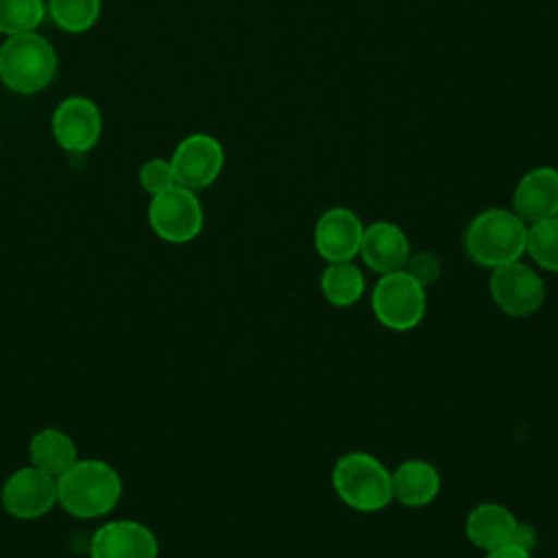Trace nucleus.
<instances>
[{
    "mask_svg": "<svg viewBox=\"0 0 558 558\" xmlns=\"http://www.w3.org/2000/svg\"><path fill=\"white\" fill-rule=\"evenodd\" d=\"M519 519L497 501L477 504L464 521V534L482 551L512 545L519 530Z\"/></svg>",
    "mask_w": 558,
    "mask_h": 558,
    "instance_id": "obj_15",
    "label": "nucleus"
},
{
    "mask_svg": "<svg viewBox=\"0 0 558 558\" xmlns=\"http://www.w3.org/2000/svg\"><path fill=\"white\" fill-rule=\"evenodd\" d=\"M122 497V477L105 460H76L57 477V504L76 519L109 514Z\"/></svg>",
    "mask_w": 558,
    "mask_h": 558,
    "instance_id": "obj_1",
    "label": "nucleus"
},
{
    "mask_svg": "<svg viewBox=\"0 0 558 558\" xmlns=\"http://www.w3.org/2000/svg\"><path fill=\"white\" fill-rule=\"evenodd\" d=\"M410 255V240L399 225L377 220L364 227L360 257L373 272L388 275L403 270Z\"/></svg>",
    "mask_w": 558,
    "mask_h": 558,
    "instance_id": "obj_13",
    "label": "nucleus"
},
{
    "mask_svg": "<svg viewBox=\"0 0 558 558\" xmlns=\"http://www.w3.org/2000/svg\"><path fill=\"white\" fill-rule=\"evenodd\" d=\"M364 225L349 207H329L314 225V248L327 262H351L360 255Z\"/></svg>",
    "mask_w": 558,
    "mask_h": 558,
    "instance_id": "obj_10",
    "label": "nucleus"
},
{
    "mask_svg": "<svg viewBox=\"0 0 558 558\" xmlns=\"http://www.w3.org/2000/svg\"><path fill=\"white\" fill-rule=\"evenodd\" d=\"M44 20L41 0H0V33L20 35L35 31Z\"/></svg>",
    "mask_w": 558,
    "mask_h": 558,
    "instance_id": "obj_21",
    "label": "nucleus"
},
{
    "mask_svg": "<svg viewBox=\"0 0 558 558\" xmlns=\"http://www.w3.org/2000/svg\"><path fill=\"white\" fill-rule=\"evenodd\" d=\"M525 253L536 266L558 275V216L527 225Z\"/></svg>",
    "mask_w": 558,
    "mask_h": 558,
    "instance_id": "obj_19",
    "label": "nucleus"
},
{
    "mask_svg": "<svg viewBox=\"0 0 558 558\" xmlns=\"http://www.w3.org/2000/svg\"><path fill=\"white\" fill-rule=\"evenodd\" d=\"M179 185L196 192L211 185L225 166L222 144L207 133H192L179 142L170 157Z\"/></svg>",
    "mask_w": 558,
    "mask_h": 558,
    "instance_id": "obj_9",
    "label": "nucleus"
},
{
    "mask_svg": "<svg viewBox=\"0 0 558 558\" xmlns=\"http://www.w3.org/2000/svg\"><path fill=\"white\" fill-rule=\"evenodd\" d=\"M392 473V499L408 508H423L432 504L440 493L438 469L421 458L403 460Z\"/></svg>",
    "mask_w": 558,
    "mask_h": 558,
    "instance_id": "obj_16",
    "label": "nucleus"
},
{
    "mask_svg": "<svg viewBox=\"0 0 558 558\" xmlns=\"http://www.w3.org/2000/svg\"><path fill=\"white\" fill-rule=\"evenodd\" d=\"M512 211L525 225L558 216V170L538 166L525 172L514 187Z\"/></svg>",
    "mask_w": 558,
    "mask_h": 558,
    "instance_id": "obj_14",
    "label": "nucleus"
},
{
    "mask_svg": "<svg viewBox=\"0 0 558 558\" xmlns=\"http://www.w3.org/2000/svg\"><path fill=\"white\" fill-rule=\"evenodd\" d=\"M331 486L338 499L357 512H379L392 501V473L366 451L340 456L331 469Z\"/></svg>",
    "mask_w": 558,
    "mask_h": 558,
    "instance_id": "obj_3",
    "label": "nucleus"
},
{
    "mask_svg": "<svg viewBox=\"0 0 558 558\" xmlns=\"http://www.w3.org/2000/svg\"><path fill=\"white\" fill-rule=\"evenodd\" d=\"M148 225L163 242H192L203 231V207L196 192L177 183L155 194L148 205Z\"/></svg>",
    "mask_w": 558,
    "mask_h": 558,
    "instance_id": "obj_6",
    "label": "nucleus"
},
{
    "mask_svg": "<svg viewBox=\"0 0 558 558\" xmlns=\"http://www.w3.org/2000/svg\"><path fill=\"white\" fill-rule=\"evenodd\" d=\"M525 240L527 225L512 209L504 207L480 211L464 231V248L469 257L484 268H497L521 259Z\"/></svg>",
    "mask_w": 558,
    "mask_h": 558,
    "instance_id": "obj_2",
    "label": "nucleus"
},
{
    "mask_svg": "<svg viewBox=\"0 0 558 558\" xmlns=\"http://www.w3.org/2000/svg\"><path fill=\"white\" fill-rule=\"evenodd\" d=\"M362 270L351 262H331L320 275V292L336 307H351L364 294Z\"/></svg>",
    "mask_w": 558,
    "mask_h": 558,
    "instance_id": "obj_18",
    "label": "nucleus"
},
{
    "mask_svg": "<svg viewBox=\"0 0 558 558\" xmlns=\"http://www.w3.org/2000/svg\"><path fill=\"white\" fill-rule=\"evenodd\" d=\"M140 185L150 194H159L172 185H177L172 163L166 159H148L140 168Z\"/></svg>",
    "mask_w": 558,
    "mask_h": 558,
    "instance_id": "obj_22",
    "label": "nucleus"
},
{
    "mask_svg": "<svg viewBox=\"0 0 558 558\" xmlns=\"http://www.w3.org/2000/svg\"><path fill=\"white\" fill-rule=\"evenodd\" d=\"M57 74V52L52 44L31 33L11 35L0 46V81L17 94H35L50 85Z\"/></svg>",
    "mask_w": 558,
    "mask_h": 558,
    "instance_id": "obj_4",
    "label": "nucleus"
},
{
    "mask_svg": "<svg viewBox=\"0 0 558 558\" xmlns=\"http://www.w3.org/2000/svg\"><path fill=\"white\" fill-rule=\"evenodd\" d=\"M0 504L13 519H41L57 506V480L33 464L22 466L4 480Z\"/></svg>",
    "mask_w": 558,
    "mask_h": 558,
    "instance_id": "obj_8",
    "label": "nucleus"
},
{
    "mask_svg": "<svg viewBox=\"0 0 558 558\" xmlns=\"http://www.w3.org/2000/svg\"><path fill=\"white\" fill-rule=\"evenodd\" d=\"M416 283H421L423 288L432 286L434 281H438L440 272H442V264L438 259V255L429 253V251H421V253H412L405 268H403Z\"/></svg>",
    "mask_w": 558,
    "mask_h": 558,
    "instance_id": "obj_23",
    "label": "nucleus"
},
{
    "mask_svg": "<svg viewBox=\"0 0 558 558\" xmlns=\"http://www.w3.org/2000/svg\"><path fill=\"white\" fill-rule=\"evenodd\" d=\"M28 460L35 469L57 480L78 460V451L70 434L59 427H44L28 440Z\"/></svg>",
    "mask_w": 558,
    "mask_h": 558,
    "instance_id": "obj_17",
    "label": "nucleus"
},
{
    "mask_svg": "<svg viewBox=\"0 0 558 558\" xmlns=\"http://www.w3.org/2000/svg\"><path fill=\"white\" fill-rule=\"evenodd\" d=\"M488 292L493 303L508 316H532L545 303V283L541 275L521 259L490 268Z\"/></svg>",
    "mask_w": 558,
    "mask_h": 558,
    "instance_id": "obj_7",
    "label": "nucleus"
},
{
    "mask_svg": "<svg viewBox=\"0 0 558 558\" xmlns=\"http://www.w3.org/2000/svg\"><path fill=\"white\" fill-rule=\"evenodd\" d=\"M102 131V118L98 107L83 96L65 98L52 113V133L61 148L70 153L89 150Z\"/></svg>",
    "mask_w": 558,
    "mask_h": 558,
    "instance_id": "obj_12",
    "label": "nucleus"
},
{
    "mask_svg": "<svg viewBox=\"0 0 558 558\" xmlns=\"http://www.w3.org/2000/svg\"><path fill=\"white\" fill-rule=\"evenodd\" d=\"M371 310L386 329L410 331L425 316L427 294L405 270L379 275L371 292Z\"/></svg>",
    "mask_w": 558,
    "mask_h": 558,
    "instance_id": "obj_5",
    "label": "nucleus"
},
{
    "mask_svg": "<svg viewBox=\"0 0 558 558\" xmlns=\"http://www.w3.org/2000/svg\"><path fill=\"white\" fill-rule=\"evenodd\" d=\"M54 24L68 33L92 28L100 15V0H48Z\"/></svg>",
    "mask_w": 558,
    "mask_h": 558,
    "instance_id": "obj_20",
    "label": "nucleus"
},
{
    "mask_svg": "<svg viewBox=\"0 0 558 558\" xmlns=\"http://www.w3.org/2000/svg\"><path fill=\"white\" fill-rule=\"evenodd\" d=\"M484 558H532V551L519 547V545H504V547H497V549H490L486 551Z\"/></svg>",
    "mask_w": 558,
    "mask_h": 558,
    "instance_id": "obj_24",
    "label": "nucleus"
},
{
    "mask_svg": "<svg viewBox=\"0 0 558 558\" xmlns=\"http://www.w3.org/2000/svg\"><path fill=\"white\" fill-rule=\"evenodd\" d=\"M159 543L150 527L131 519L102 523L89 541V558H157Z\"/></svg>",
    "mask_w": 558,
    "mask_h": 558,
    "instance_id": "obj_11",
    "label": "nucleus"
}]
</instances>
